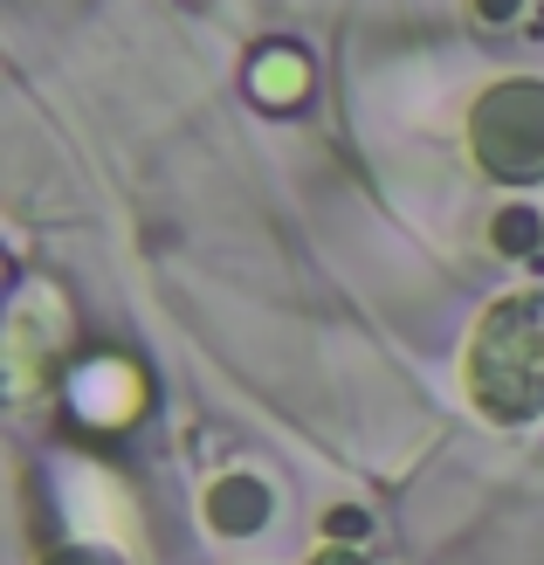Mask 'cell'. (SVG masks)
I'll return each mask as SVG.
<instances>
[{
    "label": "cell",
    "instance_id": "6da1fadb",
    "mask_svg": "<svg viewBox=\"0 0 544 565\" xmlns=\"http://www.w3.org/2000/svg\"><path fill=\"white\" fill-rule=\"evenodd\" d=\"M469 393L497 420H531L544 407V290L503 297L476 324L469 345Z\"/></svg>",
    "mask_w": 544,
    "mask_h": 565
},
{
    "label": "cell",
    "instance_id": "7a4b0ae2",
    "mask_svg": "<svg viewBox=\"0 0 544 565\" xmlns=\"http://www.w3.org/2000/svg\"><path fill=\"white\" fill-rule=\"evenodd\" d=\"M476 159L497 180L544 173V83H503L476 104Z\"/></svg>",
    "mask_w": 544,
    "mask_h": 565
},
{
    "label": "cell",
    "instance_id": "3957f363",
    "mask_svg": "<svg viewBox=\"0 0 544 565\" xmlns=\"http://www.w3.org/2000/svg\"><path fill=\"white\" fill-rule=\"evenodd\" d=\"M70 407L90 420V428H125V420L146 407V380H138L125 359H90L70 380Z\"/></svg>",
    "mask_w": 544,
    "mask_h": 565
},
{
    "label": "cell",
    "instance_id": "277c9868",
    "mask_svg": "<svg viewBox=\"0 0 544 565\" xmlns=\"http://www.w3.org/2000/svg\"><path fill=\"white\" fill-rule=\"evenodd\" d=\"M263 518H269L263 483H248V476H235V483H214V524H221V531H263Z\"/></svg>",
    "mask_w": 544,
    "mask_h": 565
},
{
    "label": "cell",
    "instance_id": "5b68a950",
    "mask_svg": "<svg viewBox=\"0 0 544 565\" xmlns=\"http://www.w3.org/2000/svg\"><path fill=\"white\" fill-rule=\"evenodd\" d=\"M255 97H263V104H297L303 97V63H297L290 49L263 55V70H255Z\"/></svg>",
    "mask_w": 544,
    "mask_h": 565
},
{
    "label": "cell",
    "instance_id": "8992f818",
    "mask_svg": "<svg viewBox=\"0 0 544 565\" xmlns=\"http://www.w3.org/2000/svg\"><path fill=\"white\" fill-rule=\"evenodd\" d=\"M49 565H118L110 552H97V545H76V552H55Z\"/></svg>",
    "mask_w": 544,
    "mask_h": 565
},
{
    "label": "cell",
    "instance_id": "52a82bcc",
    "mask_svg": "<svg viewBox=\"0 0 544 565\" xmlns=\"http://www.w3.org/2000/svg\"><path fill=\"white\" fill-rule=\"evenodd\" d=\"M310 565H365V558H359V552H318Z\"/></svg>",
    "mask_w": 544,
    "mask_h": 565
}]
</instances>
